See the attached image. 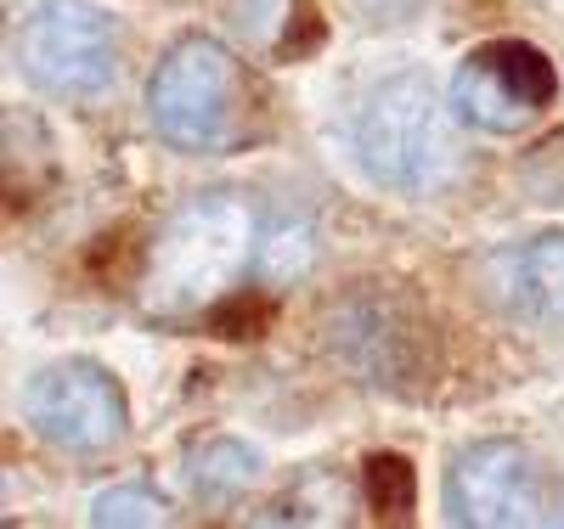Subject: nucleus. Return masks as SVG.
Here are the masks:
<instances>
[{
    "label": "nucleus",
    "instance_id": "f257e3e1",
    "mask_svg": "<svg viewBox=\"0 0 564 529\" xmlns=\"http://www.w3.org/2000/svg\"><path fill=\"white\" fill-rule=\"evenodd\" d=\"M254 243H260L254 214L238 191L193 198L153 236L148 265H141V310L159 321H186L215 310L238 287Z\"/></svg>",
    "mask_w": 564,
    "mask_h": 529
},
{
    "label": "nucleus",
    "instance_id": "f03ea898",
    "mask_svg": "<svg viewBox=\"0 0 564 529\" xmlns=\"http://www.w3.org/2000/svg\"><path fill=\"white\" fill-rule=\"evenodd\" d=\"M350 147L367 180L406 191V198L446 186L457 169V135H452L446 102L423 74H395L384 85H372V96L356 113Z\"/></svg>",
    "mask_w": 564,
    "mask_h": 529
},
{
    "label": "nucleus",
    "instance_id": "7ed1b4c3",
    "mask_svg": "<svg viewBox=\"0 0 564 529\" xmlns=\"http://www.w3.org/2000/svg\"><path fill=\"white\" fill-rule=\"evenodd\" d=\"M148 119L181 153H209L238 119V63L220 40L186 34L148 79Z\"/></svg>",
    "mask_w": 564,
    "mask_h": 529
},
{
    "label": "nucleus",
    "instance_id": "20e7f679",
    "mask_svg": "<svg viewBox=\"0 0 564 529\" xmlns=\"http://www.w3.org/2000/svg\"><path fill=\"white\" fill-rule=\"evenodd\" d=\"M18 63L45 96L90 102L119 74V23L90 0H40L18 29Z\"/></svg>",
    "mask_w": 564,
    "mask_h": 529
},
{
    "label": "nucleus",
    "instance_id": "39448f33",
    "mask_svg": "<svg viewBox=\"0 0 564 529\" xmlns=\"http://www.w3.org/2000/svg\"><path fill=\"white\" fill-rule=\"evenodd\" d=\"M553 96H558V74L531 40H491L463 57V68L452 79V113L486 135H513Z\"/></svg>",
    "mask_w": 564,
    "mask_h": 529
},
{
    "label": "nucleus",
    "instance_id": "423d86ee",
    "mask_svg": "<svg viewBox=\"0 0 564 529\" xmlns=\"http://www.w3.org/2000/svg\"><path fill=\"white\" fill-rule=\"evenodd\" d=\"M23 417L63 451H113L124 440V389L97 361H57L23 389Z\"/></svg>",
    "mask_w": 564,
    "mask_h": 529
},
{
    "label": "nucleus",
    "instance_id": "0eeeda50",
    "mask_svg": "<svg viewBox=\"0 0 564 529\" xmlns=\"http://www.w3.org/2000/svg\"><path fill=\"white\" fill-rule=\"evenodd\" d=\"M446 507L457 524L475 529H508V524H542V467L525 445L486 440L468 445L446 473Z\"/></svg>",
    "mask_w": 564,
    "mask_h": 529
},
{
    "label": "nucleus",
    "instance_id": "6e6552de",
    "mask_svg": "<svg viewBox=\"0 0 564 529\" xmlns=\"http://www.w3.org/2000/svg\"><path fill=\"white\" fill-rule=\"evenodd\" d=\"M334 339H339V355L367 383H395L417 355V332H406V321L390 299H372V294H361L339 310Z\"/></svg>",
    "mask_w": 564,
    "mask_h": 529
},
{
    "label": "nucleus",
    "instance_id": "1a4fd4ad",
    "mask_svg": "<svg viewBox=\"0 0 564 529\" xmlns=\"http://www.w3.org/2000/svg\"><path fill=\"white\" fill-rule=\"evenodd\" d=\"M502 299L536 321H564V236H531L502 265Z\"/></svg>",
    "mask_w": 564,
    "mask_h": 529
},
{
    "label": "nucleus",
    "instance_id": "9d476101",
    "mask_svg": "<svg viewBox=\"0 0 564 529\" xmlns=\"http://www.w3.org/2000/svg\"><path fill=\"white\" fill-rule=\"evenodd\" d=\"M186 473H193L198 502H209V507H231L238 496H249V491L260 485L265 462H260V451L243 445V440H209V445L193 451Z\"/></svg>",
    "mask_w": 564,
    "mask_h": 529
},
{
    "label": "nucleus",
    "instance_id": "9b49d317",
    "mask_svg": "<svg viewBox=\"0 0 564 529\" xmlns=\"http://www.w3.org/2000/svg\"><path fill=\"white\" fill-rule=\"evenodd\" d=\"M361 485H367V507H372V518L401 524V518L417 507V473H412V462L395 456V451L367 456V462H361Z\"/></svg>",
    "mask_w": 564,
    "mask_h": 529
},
{
    "label": "nucleus",
    "instance_id": "f8f14e48",
    "mask_svg": "<svg viewBox=\"0 0 564 529\" xmlns=\"http://www.w3.org/2000/svg\"><path fill=\"white\" fill-rule=\"evenodd\" d=\"M243 29L260 40V45H271L276 57H294V34L289 29H311V34H322L316 23H311V0H243Z\"/></svg>",
    "mask_w": 564,
    "mask_h": 529
},
{
    "label": "nucleus",
    "instance_id": "ddd939ff",
    "mask_svg": "<svg viewBox=\"0 0 564 529\" xmlns=\"http://www.w3.org/2000/svg\"><path fill=\"white\" fill-rule=\"evenodd\" d=\"M520 186L531 203H547V209H564V130H553L547 141L520 158Z\"/></svg>",
    "mask_w": 564,
    "mask_h": 529
},
{
    "label": "nucleus",
    "instance_id": "4468645a",
    "mask_svg": "<svg viewBox=\"0 0 564 529\" xmlns=\"http://www.w3.org/2000/svg\"><path fill=\"white\" fill-rule=\"evenodd\" d=\"M305 265H311V225L282 220V225H271V231L260 236V276L294 282Z\"/></svg>",
    "mask_w": 564,
    "mask_h": 529
},
{
    "label": "nucleus",
    "instance_id": "2eb2a0df",
    "mask_svg": "<svg viewBox=\"0 0 564 529\" xmlns=\"http://www.w3.org/2000/svg\"><path fill=\"white\" fill-rule=\"evenodd\" d=\"M90 518L97 524H164L170 507H164V496L141 491V485H119V491H102L90 502Z\"/></svg>",
    "mask_w": 564,
    "mask_h": 529
},
{
    "label": "nucleus",
    "instance_id": "dca6fc26",
    "mask_svg": "<svg viewBox=\"0 0 564 529\" xmlns=\"http://www.w3.org/2000/svg\"><path fill=\"white\" fill-rule=\"evenodd\" d=\"M276 305L265 294H238V299H220L209 310V327L220 332V339H260V332L271 327Z\"/></svg>",
    "mask_w": 564,
    "mask_h": 529
}]
</instances>
